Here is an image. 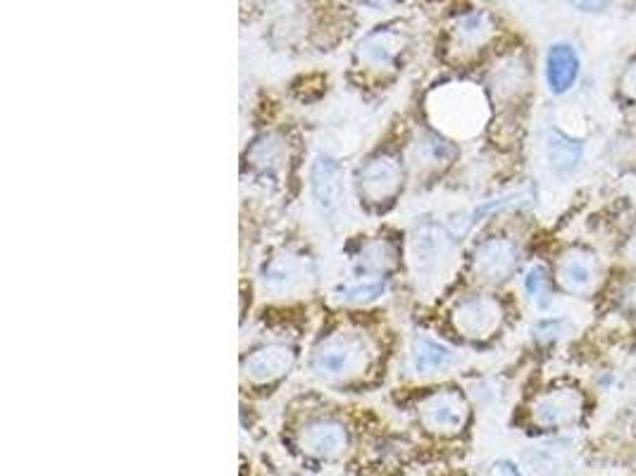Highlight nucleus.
<instances>
[{"label": "nucleus", "instance_id": "obj_18", "mask_svg": "<svg viewBox=\"0 0 636 476\" xmlns=\"http://www.w3.org/2000/svg\"><path fill=\"white\" fill-rule=\"evenodd\" d=\"M456 365V350L446 343L436 341L429 336H415L413 346H410V367L415 369L420 377H429V374H439Z\"/></svg>", "mask_w": 636, "mask_h": 476}, {"label": "nucleus", "instance_id": "obj_11", "mask_svg": "<svg viewBox=\"0 0 636 476\" xmlns=\"http://www.w3.org/2000/svg\"><path fill=\"white\" fill-rule=\"evenodd\" d=\"M556 279L565 293L586 298L598 288L601 267H598V260L594 253H589V250L570 248L558 260Z\"/></svg>", "mask_w": 636, "mask_h": 476}, {"label": "nucleus", "instance_id": "obj_27", "mask_svg": "<svg viewBox=\"0 0 636 476\" xmlns=\"http://www.w3.org/2000/svg\"><path fill=\"white\" fill-rule=\"evenodd\" d=\"M627 255H629V260H632V262H634V265H636V236H634V238H632V241H629V248H627Z\"/></svg>", "mask_w": 636, "mask_h": 476}, {"label": "nucleus", "instance_id": "obj_17", "mask_svg": "<svg viewBox=\"0 0 636 476\" xmlns=\"http://www.w3.org/2000/svg\"><path fill=\"white\" fill-rule=\"evenodd\" d=\"M579 77V55L568 43L551 46L546 55V82L556 96L568 93Z\"/></svg>", "mask_w": 636, "mask_h": 476}, {"label": "nucleus", "instance_id": "obj_6", "mask_svg": "<svg viewBox=\"0 0 636 476\" xmlns=\"http://www.w3.org/2000/svg\"><path fill=\"white\" fill-rule=\"evenodd\" d=\"M520 267V246L510 238L494 236L482 241L472 253V274L482 284H503Z\"/></svg>", "mask_w": 636, "mask_h": 476}, {"label": "nucleus", "instance_id": "obj_25", "mask_svg": "<svg viewBox=\"0 0 636 476\" xmlns=\"http://www.w3.org/2000/svg\"><path fill=\"white\" fill-rule=\"evenodd\" d=\"M610 3H613V0H575V5H577L579 10H584V12H601V10H606Z\"/></svg>", "mask_w": 636, "mask_h": 476}, {"label": "nucleus", "instance_id": "obj_12", "mask_svg": "<svg viewBox=\"0 0 636 476\" xmlns=\"http://www.w3.org/2000/svg\"><path fill=\"white\" fill-rule=\"evenodd\" d=\"M310 189H313L315 205L327 220L339 215L346 200V174L334 158L320 155L310 172Z\"/></svg>", "mask_w": 636, "mask_h": 476}, {"label": "nucleus", "instance_id": "obj_9", "mask_svg": "<svg viewBox=\"0 0 636 476\" xmlns=\"http://www.w3.org/2000/svg\"><path fill=\"white\" fill-rule=\"evenodd\" d=\"M448 236L432 222H420L410 241V260L417 284L427 286L441 274V262L446 260Z\"/></svg>", "mask_w": 636, "mask_h": 476}, {"label": "nucleus", "instance_id": "obj_22", "mask_svg": "<svg viewBox=\"0 0 636 476\" xmlns=\"http://www.w3.org/2000/svg\"><path fill=\"white\" fill-rule=\"evenodd\" d=\"M525 291L529 296L532 303L546 310L548 305L553 303V286H551V277H548V270L544 265H534L527 277H525Z\"/></svg>", "mask_w": 636, "mask_h": 476}, {"label": "nucleus", "instance_id": "obj_26", "mask_svg": "<svg viewBox=\"0 0 636 476\" xmlns=\"http://www.w3.org/2000/svg\"><path fill=\"white\" fill-rule=\"evenodd\" d=\"M491 476H520V472L510 465V462H496Z\"/></svg>", "mask_w": 636, "mask_h": 476}, {"label": "nucleus", "instance_id": "obj_3", "mask_svg": "<svg viewBox=\"0 0 636 476\" xmlns=\"http://www.w3.org/2000/svg\"><path fill=\"white\" fill-rule=\"evenodd\" d=\"M584 412V396L575 386H558L532 400L529 417L541 429H565L577 424Z\"/></svg>", "mask_w": 636, "mask_h": 476}, {"label": "nucleus", "instance_id": "obj_7", "mask_svg": "<svg viewBox=\"0 0 636 476\" xmlns=\"http://www.w3.org/2000/svg\"><path fill=\"white\" fill-rule=\"evenodd\" d=\"M470 417V408L463 393L456 388L436 391L420 403V422L424 429L439 436H456L465 429Z\"/></svg>", "mask_w": 636, "mask_h": 476}, {"label": "nucleus", "instance_id": "obj_21", "mask_svg": "<svg viewBox=\"0 0 636 476\" xmlns=\"http://www.w3.org/2000/svg\"><path fill=\"white\" fill-rule=\"evenodd\" d=\"M386 291V279H370V277H358L353 284H344L336 296H339L344 303L353 305H365L377 300Z\"/></svg>", "mask_w": 636, "mask_h": 476}, {"label": "nucleus", "instance_id": "obj_1", "mask_svg": "<svg viewBox=\"0 0 636 476\" xmlns=\"http://www.w3.org/2000/svg\"><path fill=\"white\" fill-rule=\"evenodd\" d=\"M372 350L358 331H336L324 338L310 358V369L324 381H348L370 367Z\"/></svg>", "mask_w": 636, "mask_h": 476}, {"label": "nucleus", "instance_id": "obj_10", "mask_svg": "<svg viewBox=\"0 0 636 476\" xmlns=\"http://www.w3.org/2000/svg\"><path fill=\"white\" fill-rule=\"evenodd\" d=\"M406 46L408 34L401 27H379L358 43L356 60L363 70L389 72L396 67L398 58L403 55Z\"/></svg>", "mask_w": 636, "mask_h": 476}, {"label": "nucleus", "instance_id": "obj_13", "mask_svg": "<svg viewBox=\"0 0 636 476\" xmlns=\"http://www.w3.org/2000/svg\"><path fill=\"white\" fill-rule=\"evenodd\" d=\"M313 277V262L294 250H282L263 267V286L272 293H291L296 288H303Z\"/></svg>", "mask_w": 636, "mask_h": 476}, {"label": "nucleus", "instance_id": "obj_8", "mask_svg": "<svg viewBox=\"0 0 636 476\" xmlns=\"http://www.w3.org/2000/svg\"><path fill=\"white\" fill-rule=\"evenodd\" d=\"M498 24L491 12L472 10L460 15L448 32V50L456 60H470L496 39Z\"/></svg>", "mask_w": 636, "mask_h": 476}, {"label": "nucleus", "instance_id": "obj_19", "mask_svg": "<svg viewBox=\"0 0 636 476\" xmlns=\"http://www.w3.org/2000/svg\"><path fill=\"white\" fill-rule=\"evenodd\" d=\"M396 267V248L386 238H372L356 255L358 277L384 279V274Z\"/></svg>", "mask_w": 636, "mask_h": 476}, {"label": "nucleus", "instance_id": "obj_4", "mask_svg": "<svg viewBox=\"0 0 636 476\" xmlns=\"http://www.w3.org/2000/svg\"><path fill=\"white\" fill-rule=\"evenodd\" d=\"M453 327L470 341H486L503 324V305L494 296H470L453 308Z\"/></svg>", "mask_w": 636, "mask_h": 476}, {"label": "nucleus", "instance_id": "obj_2", "mask_svg": "<svg viewBox=\"0 0 636 476\" xmlns=\"http://www.w3.org/2000/svg\"><path fill=\"white\" fill-rule=\"evenodd\" d=\"M429 112L439 122L436 127L458 136H472L486 120V103L475 86L458 84L436 91L429 98Z\"/></svg>", "mask_w": 636, "mask_h": 476}, {"label": "nucleus", "instance_id": "obj_5", "mask_svg": "<svg viewBox=\"0 0 636 476\" xmlns=\"http://www.w3.org/2000/svg\"><path fill=\"white\" fill-rule=\"evenodd\" d=\"M403 186V167L401 160L389 153L370 158L358 172V191L360 198L370 205L389 203Z\"/></svg>", "mask_w": 636, "mask_h": 476}, {"label": "nucleus", "instance_id": "obj_20", "mask_svg": "<svg viewBox=\"0 0 636 476\" xmlns=\"http://www.w3.org/2000/svg\"><path fill=\"white\" fill-rule=\"evenodd\" d=\"M584 158V148L577 139H570L563 131L546 136V160L556 174H572Z\"/></svg>", "mask_w": 636, "mask_h": 476}, {"label": "nucleus", "instance_id": "obj_23", "mask_svg": "<svg viewBox=\"0 0 636 476\" xmlns=\"http://www.w3.org/2000/svg\"><path fill=\"white\" fill-rule=\"evenodd\" d=\"M415 150H417L420 162H424V165H434V167L446 165V162L456 155V148L434 134H424L415 143Z\"/></svg>", "mask_w": 636, "mask_h": 476}, {"label": "nucleus", "instance_id": "obj_24", "mask_svg": "<svg viewBox=\"0 0 636 476\" xmlns=\"http://www.w3.org/2000/svg\"><path fill=\"white\" fill-rule=\"evenodd\" d=\"M620 89H622V93H625L629 100H634V103H636V60L625 70V74H622Z\"/></svg>", "mask_w": 636, "mask_h": 476}, {"label": "nucleus", "instance_id": "obj_16", "mask_svg": "<svg viewBox=\"0 0 636 476\" xmlns=\"http://www.w3.org/2000/svg\"><path fill=\"white\" fill-rule=\"evenodd\" d=\"M491 91L498 100H515L522 93L527 91V84H529V67H527V60L522 58L520 53L513 55H506L491 72Z\"/></svg>", "mask_w": 636, "mask_h": 476}, {"label": "nucleus", "instance_id": "obj_14", "mask_svg": "<svg viewBox=\"0 0 636 476\" xmlns=\"http://www.w3.org/2000/svg\"><path fill=\"white\" fill-rule=\"evenodd\" d=\"M296 362V350L286 343H270L253 350L244 360L241 372L251 384H270L289 374Z\"/></svg>", "mask_w": 636, "mask_h": 476}, {"label": "nucleus", "instance_id": "obj_15", "mask_svg": "<svg viewBox=\"0 0 636 476\" xmlns=\"http://www.w3.org/2000/svg\"><path fill=\"white\" fill-rule=\"evenodd\" d=\"M298 443H301V448L308 455H313L317 460H336L346 453L348 431L341 422L317 419V422H310L301 431Z\"/></svg>", "mask_w": 636, "mask_h": 476}]
</instances>
